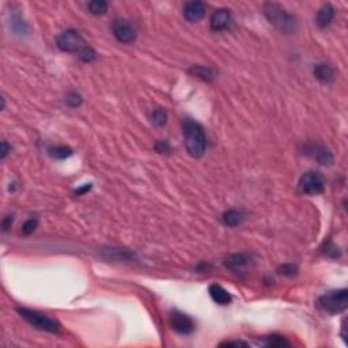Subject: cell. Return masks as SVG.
Instances as JSON below:
<instances>
[{
  "label": "cell",
  "mask_w": 348,
  "mask_h": 348,
  "mask_svg": "<svg viewBox=\"0 0 348 348\" xmlns=\"http://www.w3.org/2000/svg\"><path fill=\"white\" fill-rule=\"evenodd\" d=\"M67 103L70 105L71 108H79L81 105H82V97L78 94V93H75V91H72V93H70V94L67 95Z\"/></svg>",
  "instance_id": "25"
},
{
  "label": "cell",
  "mask_w": 348,
  "mask_h": 348,
  "mask_svg": "<svg viewBox=\"0 0 348 348\" xmlns=\"http://www.w3.org/2000/svg\"><path fill=\"white\" fill-rule=\"evenodd\" d=\"M79 57H81V60L84 61V63H91V61H94L95 60L97 53H95V51L93 49V48L84 46V48H82V51L79 52Z\"/></svg>",
  "instance_id": "22"
},
{
  "label": "cell",
  "mask_w": 348,
  "mask_h": 348,
  "mask_svg": "<svg viewBox=\"0 0 348 348\" xmlns=\"http://www.w3.org/2000/svg\"><path fill=\"white\" fill-rule=\"evenodd\" d=\"M13 222H14L13 215L4 216V219H3V222H1V228H3V231H4V233H6V231H8V228H11V226H13Z\"/></svg>",
  "instance_id": "28"
},
{
  "label": "cell",
  "mask_w": 348,
  "mask_h": 348,
  "mask_svg": "<svg viewBox=\"0 0 348 348\" xmlns=\"http://www.w3.org/2000/svg\"><path fill=\"white\" fill-rule=\"evenodd\" d=\"M89 10L93 15H105L108 11V3L103 0H94L89 3Z\"/></svg>",
  "instance_id": "20"
},
{
  "label": "cell",
  "mask_w": 348,
  "mask_h": 348,
  "mask_svg": "<svg viewBox=\"0 0 348 348\" xmlns=\"http://www.w3.org/2000/svg\"><path fill=\"white\" fill-rule=\"evenodd\" d=\"M313 74L321 83H330L335 79V71L328 64H316L313 68Z\"/></svg>",
  "instance_id": "14"
},
{
  "label": "cell",
  "mask_w": 348,
  "mask_h": 348,
  "mask_svg": "<svg viewBox=\"0 0 348 348\" xmlns=\"http://www.w3.org/2000/svg\"><path fill=\"white\" fill-rule=\"evenodd\" d=\"M324 253L327 254L328 257H332V259L340 257V250H339V247L335 246L333 244H328L327 247H325V250H324Z\"/></svg>",
  "instance_id": "26"
},
{
  "label": "cell",
  "mask_w": 348,
  "mask_h": 348,
  "mask_svg": "<svg viewBox=\"0 0 348 348\" xmlns=\"http://www.w3.org/2000/svg\"><path fill=\"white\" fill-rule=\"evenodd\" d=\"M155 150H157L159 154H167V152H170V146H169V143L165 142V140H159L158 143L155 144Z\"/></svg>",
  "instance_id": "27"
},
{
  "label": "cell",
  "mask_w": 348,
  "mask_h": 348,
  "mask_svg": "<svg viewBox=\"0 0 348 348\" xmlns=\"http://www.w3.org/2000/svg\"><path fill=\"white\" fill-rule=\"evenodd\" d=\"M90 189H91V184H86L84 186H82V188H79V189L75 190V195H83V193L89 192Z\"/></svg>",
  "instance_id": "31"
},
{
  "label": "cell",
  "mask_w": 348,
  "mask_h": 348,
  "mask_svg": "<svg viewBox=\"0 0 348 348\" xmlns=\"http://www.w3.org/2000/svg\"><path fill=\"white\" fill-rule=\"evenodd\" d=\"M266 346H268V347H290L291 344L287 342L283 336L273 335V336H269V337H266Z\"/></svg>",
  "instance_id": "21"
},
{
  "label": "cell",
  "mask_w": 348,
  "mask_h": 348,
  "mask_svg": "<svg viewBox=\"0 0 348 348\" xmlns=\"http://www.w3.org/2000/svg\"><path fill=\"white\" fill-rule=\"evenodd\" d=\"M318 306L328 314H339L346 311L348 306V290L340 288L324 294L318 298Z\"/></svg>",
  "instance_id": "3"
},
{
  "label": "cell",
  "mask_w": 348,
  "mask_h": 348,
  "mask_svg": "<svg viewBox=\"0 0 348 348\" xmlns=\"http://www.w3.org/2000/svg\"><path fill=\"white\" fill-rule=\"evenodd\" d=\"M169 323H170L171 329L180 335H190L195 330V321L192 320V317L185 314L183 311H171Z\"/></svg>",
  "instance_id": "7"
},
{
  "label": "cell",
  "mask_w": 348,
  "mask_h": 348,
  "mask_svg": "<svg viewBox=\"0 0 348 348\" xmlns=\"http://www.w3.org/2000/svg\"><path fill=\"white\" fill-rule=\"evenodd\" d=\"M205 15V4L203 1H188L184 7V18L190 23L202 20Z\"/></svg>",
  "instance_id": "11"
},
{
  "label": "cell",
  "mask_w": 348,
  "mask_h": 348,
  "mask_svg": "<svg viewBox=\"0 0 348 348\" xmlns=\"http://www.w3.org/2000/svg\"><path fill=\"white\" fill-rule=\"evenodd\" d=\"M38 226V219L37 218H30L29 221H26L22 226V234L23 235H30L37 228Z\"/></svg>",
  "instance_id": "24"
},
{
  "label": "cell",
  "mask_w": 348,
  "mask_h": 348,
  "mask_svg": "<svg viewBox=\"0 0 348 348\" xmlns=\"http://www.w3.org/2000/svg\"><path fill=\"white\" fill-rule=\"evenodd\" d=\"M150 120L155 127H164L167 123V113H166L165 109L162 108L154 109L150 114Z\"/></svg>",
  "instance_id": "18"
},
{
  "label": "cell",
  "mask_w": 348,
  "mask_h": 348,
  "mask_svg": "<svg viewBox=\"0 0 348 348\" xmlns=\"http://www.w3.org/2000/svg\"><path fill=\"white\" fill-rule=\"evenodd\" d=\"M113 34L117 41L123 44H131L136 40V30L133 29L131 23H128L124 19H117L113 23Z\"/></svg>",
  "instance_id": "8"
},
{
  "label": "cell",
  "mask_w": 348,
  "mask_h": 348,
  "mask_svg": "<svg viewBox=\"0 0 348 348\" xmlns=\"http://www.w3.org/2000/svg\"><path fill=\"white\" fill-rule=\"evenodd\" d=\"M253 264V259L246 253L230 254L225 260V266L233 272H244Z\"/></svg>",
  "instance_id": "9"
},
{
  "label": "cell",
  "mask_w": 348,
  "mask_h": 348,
  "mask_svg": "<svg viewBox=\"0 0 348 348\" xmlns=\"http://www.w3.org/2000/svg\"><path fill=\"white\" fill-rule=\"evenodd\" d=\"M57 46L59 49L63 52H68V53H75V52L82 51L83 46V38L81 37V34L76 30H65L63 32L59 38H57Z\"/></svg>",
  "instance_id": "6"
},
{
  "label": "cell",
  "mask_w": 348,
  "mask_h": 348,
  "mask_svg": "<svg viewBox=\"0 0 348 348\" xmlns=\"http://www.w3.org/2000/svg\"><path fill=\"white\" fill-rule=\"evenodd\" d=\"M48 152H49V155H51L52 158H55V159H65V158H68V157H71V155L74 154V151L71 150L70 147H67V146L51 147V148L48 150Z\"/></svg>",
  "instance_id": "19"
},
{
  "label": "cell",
  "mask_w": 348,
  "mask_h": 348,
  "mask_svg": "<svg viewBox=\"0 0 348 348\" xmlns=\"http://www.w3.org/2000/svg\"><path fill=\"white\" fill-rule=\"evenodd\" d=\"M278 272L283 276H294L298 272V266L294 263H288V264H283L278 268Z\"/></svg>",
  "instance_id": "23"
},
{
  "label": "cell",
  "mask_w": 348,
  "mask_h": 348,
  "mask_svg": "<svg viewBox=\"0 0 348 348\" xmlns=\"http://www.w3.org/2000/svg\"><path fill=\"white\" fill-rule=\"evenodd\" d=\"M264 14H266L268 20L282 33L290 34V33L295 32V29H297L295 17L291 14L286 13L285 10L276 3H266Z\"/></svg>",
  "instance_id": "2"
},
{
  "label": "cell",
  "mask_w": 348,
  "mask_h": 348,
  "mask_svg": "<svg viewBox=\"0 0 348 348\" xmlns=\"http://www.w3.org/2000/svg\"><path fill=\"white\" fill-rule=\"evenodd\" d=\"M298 189L304 195L316 196L323 193L325 189V180L317 171H307L301 176L298 181Z\"/></svg>",
  "instance_id": "5"
},
{
  "label": "cell",
  "mask_w": 348,
  "mask_h": 348,
  "mask_svg": "<svg viewBox=\"0 0 348 348\" xmlns=\"http://www.w3.org/2000/svg\"><path fill=\"white\" fill-rule=\"evenodd\" d=\"M208 292L212 301L218 305H222V306H226V305L231 304L233 298L230 295V292L226 291L222 286L219 285H211L208 288Z\"/></svg>",
  "instance_id": "13"
},
{
  "label": "cell",
  "mask_w": 348,
  "mask_h": 348,
  "mask_svg": "<svg viewBox=\"0 0 348 348\" xmlns=\"http://www.w3.org/2000/svg\"><path fill=\"white\" fill-rule=\"evenodd\" d=\"M183 135L186 151L192 158H202L207 150V138L203 127L192 119L183 121Z\"/></svg>",
  "instance_id": "1"
},
{
  "label": "cell",
  "mask_w": 348,
  "mask_h": 348,
  "mask_svg": "<svg viewBox=\"0 0 348 348\" xmlns=\"http://www.w3.org/2000/svg\"><path fill=\"white\" fill-rule=\"evenodd\" d=\"M190 74L195 75L199 79H202L204 82H211L215 79V72L211 70V68H207V67H203V65H195L190 68Z\"/></svg>",
  "instance_id": "17"
},
{
  "label": "cell",
  "mask_w": 348,
  "mask_h": 348,
  "mask_svg": "<svg viewBox=\"0 0 348 348\" xmlns=\"http://www.w3.org/2000/svg\"><path fill=\"white\" fill-rule=\"evenodd\" d=\"M335 18V8L330 4H324L317 14L316 22L320 27H327L332 23V20Z\"/></svg>",
  "instance_id": "15"
},
{
  "label": "cell",
  "mask_w": 348,
  "mask_h": 348,
  "mask_svg": "<svg viewBox=\"0 0 348 348\" xmlns=\"http://www.w3.org/2000/svg\"><path fill=\"white\" fill-rule=\"evenodd\" d=\"M304 154H306L307 157H311L313 159H316L318 164L321 165H332L333 164V155L329 150H327L324 146L320 144H306L305 146Z\"/></svg>",
  "instance_id": "10"
},
{
  "label": "cell",
  "mask_w": 348,
  "mask_h": 348,
  "mask_svg": "<svg viewBox=\"0 0 348 348\" xmlns=\"http://www.w3.org/2000/svg\"><path fill=\"white\" fill-rule=\"evenodd\" d=\"M231 22V14L226 8H221V10H216L215 13L212 14L211 17V29L214 32H222L225 30Z\"/></svg>",
  "instance_id": "12"
},
{
  "label": "cell",
  "mask_w": 348,
  "mask_h": 348,
  "mask_svg": "<svg viewBox=\"0 0 348 348\" xmlns=\"http://www.w3.org/2000/svg\"><path fill=\"white\" fill-rule=\"evenodd\" d=\"M17 311L23 320H26L27 323L33 325L34 328H37V329L45 330V332H49V333H59L61 330V325L57 323L55 318H51L46 314L38 313L36 310H30V309H25V307H19V309H17Z\"/></svg>",
  "instance_id": "4"
},
{
  "label": "cell",
  "mask_w": 348,
  "mask_h": 348,
  "mask_svg": "<svg viewBox=\"0 0 348 348\" xmlns=\"http://www.w3.org/2000/svg\"><path fill=\"white\" fill-rule=\"evenodd\" d=\"M219 346H221V347H241V346L246 347L247 344L244 342H225V343H221Z\"/></svg>",
  "instance_id": "29"
},
{
  "label": "cell",
  "mask_w": 348,
  "mask_h": 348,
  "mask_svg": "<svg viewBox=\"0 0 348 348\" xmlns=\"http://www.w3.org/2000/svg\"><path fill=\"white\" fill-rule=\"evenodd\" d=\"M242 221H244V215L237 209H228L222 215V222L228 227H235V226L241 225Z\"/></svg>",
  "instance_id": "16"
},
{
  "label": "cell",
  "mask_w": 348,
  "mask_h": 348,
  "mask_svg": "<svg viewBox=\"0 0 348 348\" xmlns=\"http://www.w3.org/2000/svg\"><path fill=\"white\" fill-rule=\"evenodd\" d=\"M10 150H11V147L7 144V142H3V143H1V154H0V157H1V159L6 158L7 154L10 152Z\"/></svg>",
  "instance_id": "30"
}]
</instances>
